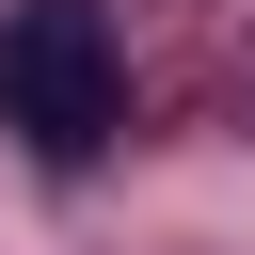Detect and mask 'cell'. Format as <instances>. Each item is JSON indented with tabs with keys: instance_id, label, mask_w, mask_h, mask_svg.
<instances>
[{
	"instance_id": "cell-1",
	"label": "cell",
	"mask_w": 255,
	"mask_h": 255,
	"mask_svg": "<svg viewBox=\"0 0 255 255\" xmlns=\"http://www.w3.org/2000/svg\"><path fill=\"white\" fill-rule=\"evenodd\" d=\"M0 128H32V159H96L128 128V32L96 0H16L0 16Z\"/></svg>"
}]
</instances>
